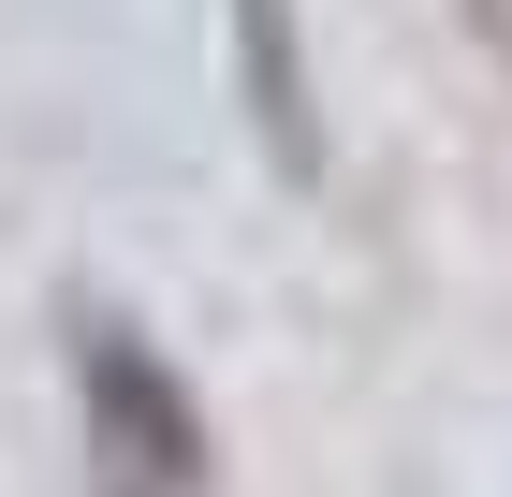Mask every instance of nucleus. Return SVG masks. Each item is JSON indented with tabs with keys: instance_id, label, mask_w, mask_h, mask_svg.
<instances>
[{
	"instance_id": "f257e3e1",
	"label": "nucleus",
	"mask_w": 512,
	"mask_h": 497,
	"mask_svg": "<svg viewBox=\"0 0 512 497\" xmlns=\"http://www.w3.org/2000/svg\"><path fill=\"white\" fill-rule=\"evenodd\" d=\"M74 439H88V497H205V395L161 366L132 322H74Z\"/></svg>"
},
{
	"instance_id": "f03ea898",
	"label": "nucleus",
	"mask_w": 512,
	"mask_h": 497,
	"mask_svg": "<svg viewBox=\"0 0 512 497\" xmlns=\"http://www.w3.org/2000/svg\"><path fill=\"white\" fill-rule=\"evenodd\" d=\"M235 15V103L278 147V176H322V103H308V44H293V0H220Z\"/></svg>"
}]
</instances>
